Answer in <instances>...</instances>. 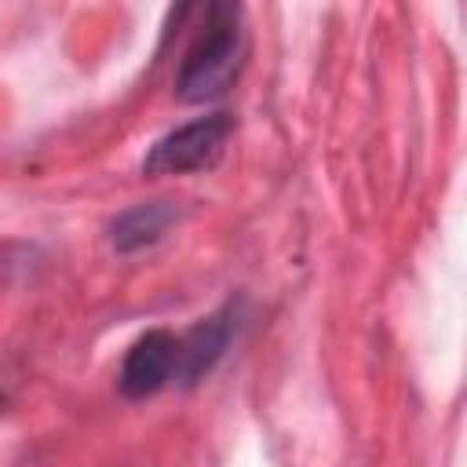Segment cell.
<instances>
[{"mask_svg": "<svg viewBox=\"0 0 467 467\" xmlns=\"http://www.w3.org/2000/svg\"><path fill=\"white\" fill-rule=\"evenodd\" d=\"M241 18L244 11L237 4H208L204 26L186 47L175 73V95L182 102H215L234 88L244 55Z\"/></svg>", "mask_w": 467, "mask_h": 467, "instance_id": "6da1fadb", "label": "cell"}, {"mask_svg": "<svg viewBox=\"0 0 467 467\" xmlns=\"http://www.w3.org/2000/svg\"><path fill=\"white\" fill-rule=\"evenodd\" d=\"M234 131V117L230 113H208V117H193L179 128H171L168 135H161L146 157H142V171L146 175H190L201 168H212Z\"/></svg>", "mask_w": 467, "mask_h": 467, "instance_id": "7a4b0ae2", "label": "cell"}, {"mask_svg": "<svg viewBox=\"0 0 467 467\" xmlns=\"http://www.w3.org/2000/svg\"><path fill=\"white\" fill-rule=\"evenodd\" d=\"M175 365H179V336H171L168 328L142 332L124 354V365L117 376L120 394L131 401L153 398L175 379Z\"/></svg>", "mask_w": 467, "mask_h": 467, "instance_id": "3957f363", "label": "cell"}, {"mask_svg": "<svg viewBox=\"0 0 467 467\" xmlns=\"http://www.w3.org/2000/svg\"><path fill=\"white\" fill-rule=\"evenodd\" d=\"M237 317H241V303H223L215 314H208L204 321H197L186 336H179V365H175V379L182 387L201 383L230 350L234 336H237Z\"/></svg>", "mask_w": 467, "mask_h": 467, "instance_id": "277c9868", "label": "cell"}, {"mask_svg": "<svg viewBox=\"0 0 467 467\" xmlns=\"http://www.w3.org/2000/svg\"><path fill=\"white\" fill-rule=\"evenodd\" d=\"M179 219L175 204L168 201H150V204H135L128 212H120L113 223H109V244L113 252L120 255H131V252H142L150 244H157L168 226Z\"/></svg>", "mask_w": 467, "mask_h": 467, "instance_id": "5b68a950", "label": "cell"}]
</instances>
